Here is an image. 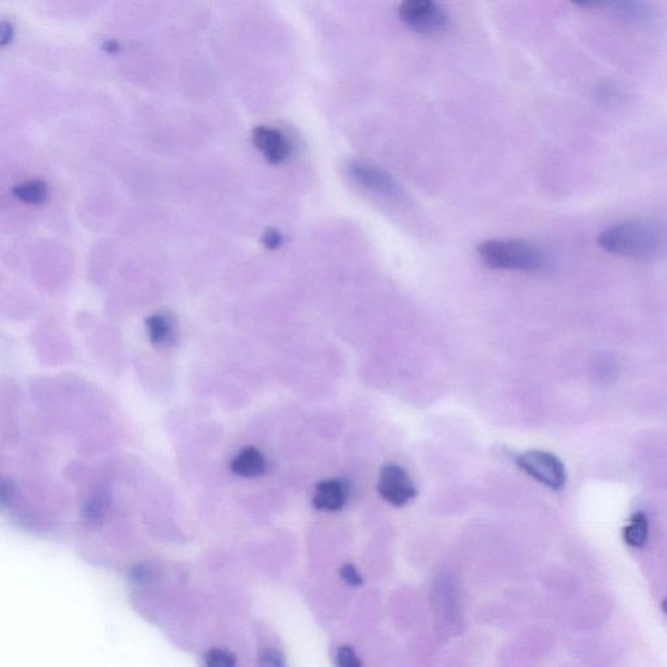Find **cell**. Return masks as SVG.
<instances>
[{"instance_id":"15","label":"cell","mask_w":667,"mask_h":667,"mask_svg":"<svg viewBox=\"0 0 667 667\" xmlns=\"http://www.w3.org/2000/svg\"><path fill=\"white\" fill-rule=\"evenodd\" d=\"M337 661L339 667H361V662L354 649L347 647V645L338 649Z\"/></svg>"},{"instance_id":"1","label":"cell","mask_w":667,"mask_h":667,"mask_svg":"<svg viewBox=\"0 0 667 667\" xmlns=\"http://www.w3.org/2000/svg\"><path fill=\"white\" fill-rule=\"evenodd\" d=\"M666 240L665 228L660 223L651 219H630L602 231L597 244L611 255L649 258L664 248Z\"/></svg>"},{"instance_id":"6","label":"cell","mask_w":667,"mask_h":667,"mask_svg":"<svg viewBox=\"0 0 667 667\" xmlns=\"http://www.w3.org/2000/svg\"><path fill=\"white\" fill-rule=\"evenodd\" d=\"M348 172L357 183L364 185L370 191L378 193L389 199H400L402 188L395 179L380 167L370 165L367 162H352L348 166Z\"/></svg>"},{"instance_id":"13","label":"cell","mask_w":667,"mask_h":667,"mask_svg":"<svg viewBox=\"0 0 667 667\" xmlns=\"http://www.w3.org/2000/svg\"><path fill=\"white\" fill-rule=\"evenodd\" d=\"M14 195L20 201L27 202V204L37 205L41 204V202L46 199L47 187L42 180H29V182L16 185L14 188Z\"/></svg>"},{"instance_id":"3","label":"cell","mask_w":667,"mask_h":667,"mask_svg":"<svg viewBox=\"0 0 667 667\" xmlns=\"http://www.w3.org/2000/svg\"><path fill=\"white\" fill-rule=\"evenodd\" d=\"M399 16L408 28L428 37L443 36L450 19L437 3L430 0H408L399 7Z\"/></svg>"},{"instance_id":"5","label":"cell","mask_w":667,"mask_h":667,"mask_svg":"<svg viewBox=\"0 0 667 667\" xmlns=\"http://www.w3.org/2000/svg\"><path fill=\"white\" fill-rule=\"evenodd\" d=\"M377 490L387 503L395 507L407 505L417 496L415 485L406 469L394 463L381 468Z\"/></svg>"},{"instance_id":"4","label":"cell","mask_w":667,"mask_h":667,"mask_svg":"<svg viewBox=\"0 0 667 667\" xmlns=\"http://www.w3.org/2000/svg\"><path fill=\"white\" fill-rule=\"evenodd\" d=\"M516 464L532 479L546 488L561 490L567 483V471L562 460L549 451L529 450L516 459Z\"/></svg>"},{"instance_id":"12","label":"cell","mask_w":667,"mask_h":667,"mask_svg":"<svg viewBox=\"0 0 667 667\" xmlns=\"http://www.w3.org/2000/svg\"><path fill=\"white\" fill-rule=\"evenodd\" d=\"M649 536L648 516L644 512L638 511L631 516L630 520L623 529V540L631 548H643L647 544Z\"/></svg>"},{"instance_id":"17","label":"cell","mask_w":667,"mask_h":667,"mask_svg":"<svg viewBox=\"0 0 667 667\" xmlns=\"http://www.w3.org/2000/svg\"><path fill=\"white\" fill-rule=\"evenodd\" d=\"M282 240L283 238L281 232L275 230V228H269V230L265 232L264 236H262V243H264L265 247L269 249L278 248L279 245L282 244Z\"/></svg>"},{"instance_id":"20","label":"cell","mask_w":667,"mask_h":667,"mask_svg":"<svg viewBox=\"0 0 667 667\" xmlns=\"http://www.w3.org/2000/svg\"><path fill=\"white\" fill-rule=\"evenodd\" d=\"M662 610H664V613L667 614V598L662 602Z\"/></svg>"},{"instance_id":"2","label":"cell","mask_w":667,"mask_h":667,"mask_svg":"<svg viewBox=\"0 0 667 667\" xmlns=\"http://www.w3.org/2000/svg\"><path fill=\"white\" fill-rule=\"evenodd\" d=\"M479 255L490 269L541 271L548 268V255L536 244L524 240H489Z\"/></svg>"},{"instance_id":"7","label":"cell","mask_w":667,"mask_h":667,"mask_svg":"<svg viewBox=\"0 0 667 667\" xmlns=\"http://www.w3.org/2000/svg\"><path fill=\"white\" fill-rule=\"evenodd\" d=\"M583 7H604L611 15L618 17L626 23L641 25V27H651L656 24V14L648 4L640 2H583L579 3Z\"/></svg>"},{"instance_id":"10","label":"cell","mask_w":667,"mask_h":667,"mask_svg":"<svg viewBox=\"0 0 667 667\" xmlns=\"http://www.w3.org/2000/svg\"><path fill=\"white\" fill-rule=\"evenodd\" d=\"M231 471L245 479H256L268 471V460L256 447H245L232 459Z\"/></svg>"},{"instance_id":"19","label":"cell","mask_w":667,"mask_h":667,"mask_svg":"<svg viewBox=\"0 0 667 667\" xmlns=\"http://www.w3.org/2000/svg\"><path fill=\"white\" fill-rule=\"evenodd\" d=\"M12 37V28L8 24H3L2 25V43L3 45H6L8 41L11 40Z\"/></svg>"},{"instance_id":"9","label":"cell","mask_w":667,"mask_h":667,"mask_svg":"<svg viewBox=\"0 0 667 667\" xmlns=\"http://www.w3.org/2000/svg\"><path fill=\"white\" fill-rule=\"evenodd\" d=\"M350 497L348 485L342 480L331 479L321 481L316 486L313 505L321 511L335 512L342 510Z\"/></svg>"},{"instance_id":"11","label":"cell","mask_w":667,"mask_h":667,"mask_svg":"<svg viewBox=\"0 0 667 667\" xmlns=\"http://www.w3.org/2000/svg\"><path fill=\"white\" fill-rule=\"evenodd\" d=\"M146 331H148L150 342L154 346H171L176 338V326L172 318L166 314H153L146 320Z\"/></svg>"},{"instance_id":"16","label":"cell","mask_w":667,"mask_h":667,"mask_svg":"<svg viewBox=\"0 0 667 667\" xmlns=\"http://www.w3.org/2000/svg\"><path fill=\"white\" fill-rule=\"evenodd\" d=\"M258 667H286V664H284L281 653L269 649V651L262 653Z\"/></svg>"},{"instance_id":"8","label":"cell","mask_w":667,"mask_h":667,"mask_svg":"<svg viewBox=\"0 0 667 667\" xmlns=\"http://www.w3.org/2000/svg\"><path fill=\"white\" fill-rule=\"evenodd\" d=\"M252 141L256 149L260 150L264 157L274 165L286 161L290 156V142L278 129L266 126L257 127L253 129Z\"/></svg>"},{"instance_id":"18","label":"cell","mask_w":667,"mask_h":667,"mask_svg":"<svg viewBox=\"0 0 667 667\" xmlns=\"http://www.w3.org/2000/svg\"><path fill=\"white\" fill-rule=\"evenodd\" d=\"M341 575L342 578L346 580L348 584L351 585L361 584V576L359 575V572L356 571V568L352 565L344 566L341 570Z\"/></svg>"},{"instance_id":"14","label":"cell","mask_w":667,"mask_h":667,"mask_svg":"<svg viewBox=\"0 0 667 667\" xmlns=\"http://www.w3.org/2000/svg\"><path fill=\"white\" fill-rule=\"evenodd\" d=\"M205 667H236L235 654L226 651V649L214 648L205 653Z\"/></svg>"}]
</instances>
